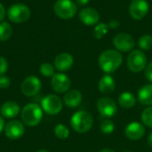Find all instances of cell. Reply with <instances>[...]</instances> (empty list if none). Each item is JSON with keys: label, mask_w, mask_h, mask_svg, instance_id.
<instances>
[{"label": "cell", "mask_w": 152, "mask_h": 152, "mask_svg": "<svg viewBox=\"0 0 152 152\" xmlns=\"http://www.w3.org/2000/svg\"><path fill=\"white\" fill-rule=\"evenodd\" d=\"M127 67L134 73L142 71L147 67V57L140 50H134L127 57Z\"/></svg>", "instance_id": "6"}, {"label": "cell", "mask_w": 152, "mask_h": 152, "mask_svg": "<svg viewBox=\"0 0 152 152\" xmlns=\"http://www.w3.org/2000/svg\"><path fill=\"white\" fill-rule=\"evenodd\" d=\"M43 110L49 115H56L62 110V101L55 94H49L41 102Z\"/></svg>", "instance_id": "7"}, {"label": "cell", "mask_w": 152, "mask_h": 152, "mask_svg": "<svg viewBox=\"0 0 152 152\" xmlns=\"http://www.w3.org/2000/svg\"><path fill=\"white\" fill-rule=\"evenodd\" d=\"M10 86V79L6 76H0V88L5 89L8 88Z\"/></svg>", "instance_id": "30"}, {"label": "cell", "mask_w": 152, "mask_h": 152, "mask_svg": "<svg viewBox=\"0 0 152 152\" xmlns=\"http://www.w3.org/2000/svg\"><path fill=\"white\" fill-rule=\"evenodd\" d=\"M37 152H49V151H47L46 150H40V151H38Z\"/></svg>", "instance_id": "38"}, {"label": "cell", "mask_w": 152, "mask_h": 152, "mask_svg": "<svg viewBox=\"0 0 152 152\" xmlns=\"http://www.w3.org/2000/svg\"><path fill=\"white\" fill-rule=\"evenodd\" d=\"M41 89V81L35 76L27 77L20 85L21 93L26 96H34Z\"/></svg>", "instance_id": "11"}, {"label": "cell", "mask_w": 152, "mask_h": 152, "mask_svg": "<svg viewBox=\"0 0 152 152\" xmlns=\"http://www.w3.org/2000/svg\"><path fill=\"white\" fill-rule=\"evenodd\" d=\"M79 20L87 26H93L98 23L100 20V14L94 8L85 7L80 10L78 13Z\"/></svg>", "instance_id": "14"}, {"label": "cell", "mask_w": 152, "mask_h": 152, "mask_svg": "<svg viewBox=\"0 0 152 152\" xmlns=\"http://www.w3.org/2000/svg\"><path fill=\"white\" fill-rule=\"evenodd\" d=\"M139 47L142 50L149 51L152 48V37L151 35H143L139 38Z\"/></svg>", "instance_id": "24"}, {"label": "cell", "mask_w": 152, "mask_h": 152, "mask_svg": "<svg viewBox=\"0 0 152 152\" xmlns=\"http://www.w3.org/2000/svg\"><path fill=\"white\" fill-rule=\"evenodd\" d=\"M145 77L150 82H152V62H151L145 69Z\"/></svg>", "instance_id": "31"}, {"label": "cell", "mask_w": 152, "mask_h": 152, "mask_svg": "<svg viewBox=\"0 0 152 152\" xmlns=\"http://www.w3.org/2000/svg\"><path fill=\"white\" fill-rule=\"evenodd\" d=\"M149 4L146 0H132L129 5V14L134 20H142L149 12Z\"/></svg>", "instance_id": "10"}, {"label": "cell", "mask_w": 152, "mask_h": 152, "mask_svg": "<svg viewBox=\"0 0 152 152\" xmlns=\"http://www.w3.org/2000/svg\"><path fill=\"white\" fill-rule=\"evenodd\" d=\"M7 16L12 22L22 23L29 19L30 10L24 4H14L9 7L7 11Z\"/></svg>", "instance_id": "5"}, {"label": "cell", "mask_w": 152, "mask_h": 152, "mask_svg": "<svg viewBox=\"0 0 152 152\" xmlns=\"http://www.w3.org/2000/svg\"><path fill=\"white\" fill-rule=\"evenodd\" d=\"M20 111V109L18 103H16L15 102H12V101L5 102L1 106V110H0L1 115L6 118H13L17 117Z\"/></svg>", "instance_id": "17"}, {"label": "cell", "mask_w": 152, "mask_h": 152, "mask_svg": "<svg viewBox=\"0 0 152 152\" xmlns=\"http://www.w3.org/2000/svg\"><path fill=\"white\" fill-rule=\"evenodd\" d=\"M70 125L75 132L78 134H85L90 131L93 127L94 118L90 113L80 110L73 114L70 119Z\"/></svg>", "instance_id": "2"}, {"label": "cell", "mask_w": 152, "mask_h": 152, "mask_svg": "<svg viewBox=\"0 0 152 152\" xmlns=\"http://www.w3.org/2000/svg\"><path fill=\"white\" fill-rule=\"evenodd\" d=\"M4 134L11 140L20 138L25 131L23 124L19 120H12L4 126Z\"/></svg>", "instance_id": "13"}, {"label": "cell", "mask_w": 152, "mask_h": 152, "mask_svg": "<svg viewBox=\"0 0 152 152\" xmlns=\"http://www.w3.org/2000/svg\"><path fill=\"white\" fill-rule=\"evenodd\" d=\"M108 25H109V28H110L115 29V28H118L119 27L120 23H119L118 20H110V21L109 22Z\"/></svg>", "instance_id": "32"}, {"label": "cell", "mask_w": 152, "mask_h": 152, "mask_svg": "<svg viewBox=\"0 0 152 152\" xmlns=\"http://www.w3.org/2000/svg\"><path fill=\"white\" fill-rule=\"evenodd\" d=\"M97 109L100 115L105 118L114 117L118 111V106L114 100L110 97H102L97 102Z\"/></svg>", "instance_id": "8"}, {"label": "cell", "mask_w": 152, "mask_h": 152, "mask_svg": "<svg viewBox=\"0 0 152 152\" xmlns=\"http://www.w3.org/2000/svg\"><path fill=\"white\" fill-rule=\"evenodd\" d=\"M123 56L120 52L114 49H109L102 52L99 56V66L105 73H112L122 64Z\"/></svg>", "instance_id": "1"}, {"label": "cell", "mask_w": 152, "mask_h": 152, "mask_svg": "<svg viewBox=\"0 0 152 152\" xmlns=\"http://www.w3.org/2000/svg\"><path fill=\"white\" fill-rule=\"evenodd\" d=\"M40 73L44 76V77H53L54 75V67L48 63V62H45V63H43L41 66H40Z\"/></svg>", "instance_id": "28"}, {"label": "cell", "mask_w": 152, "mask_h": 152, "mask_svg": "<svg viewBox=\"0 0 152 152\" xmlns=\"http://www.w3.org/2000/svg\"><path fill=\"white\" fill-rule=\"evenodd\" d=\"M109 25L106 23H99L94 29V37L97 39L102 38L109 31Z\"/></svg>", "instance_id": "23"}, {"label": "cell", "mask_w": 152, "mask_h": 152, "mask_svg": "<svg viewBox=\"0 0 152 152\" xmlns=\"http://www.w3.org/2000/svg\"><path fill=\"white\" fill-rule=\"evenodd\" d=\"M113 45L118 52L127 53L134 49L135 42L131 35L127 33H119L114 37Z\"/></svg>", "instance_id": "9"}, {"label": "cell", "mask_w": 152, "mask_h": 152, "mask_svg": "<svg viewBox=\"0 0 152 152\" xmlns=\"http://www.w3.org/2000/svg\"><path fill=\"white\" fill-rule=\"evenodd\" d=\"M100 152H115L113 150H111V149H103V150H102Z\"/></svg>", "instance_id": "37"}, {"label": "cell", "mask_w": 152, "mask_h": 152, "mask_svg": "<svg viewBox=\"0 0 152 152\" xmlns=\"http://www.w3.org/2000/svg\"><path fill=\"white\" fill-rule=\"evenodd\" d=\"M89 1H90V0H76L77 4L78 5H80V6H85V5H86V4L89 3Z\"/></svg>", "instance_id": "34"}, {"label": "cell", "mask_w": 152, "mask_h": 152, "mask_svg": "<svg viewBox=\"0 0 152 152\" xmlns=\"http://www.w3.org/2000/svg\"><path fill=\"white\" fill-rule=\"evenodd\" d=\"M148 144L150 145V147L152 148V132L150 134V135L148 137Z\"/></svg>", "instance_id": "36"}, {"label": "cell", "mask_w": 152, "mask_h": 152, "mask_svg": "<svg viewBox=\"0 0 152 152\" xmlns=\"http://www.w3.org/2000/svg\"><path fill=\"white\" fill-rule=\"evenodd\" d=\"M5 17V9L4 7V5L2 4V3L0 2V22H2V20H4Z\"/></svg>", "instance_id": "33"}, {"label": "cell", "mask_w": 152, "mask_h": 152, "mask_svg": "<svg viewBox=\"0 0 152 152\" xmlns=\"http://www.w3.org/2000/svg\"><path fill=\"white\" fill-rule=\"evenodd\" d=\"M53 11L59 18L69 20L76 15L77 6L72 0H57L54 4Z\"/></svg>", "instance_id": "4"}, {"label": "cell", "mask_w": 152, "mask_h": 152, "mask_svg": "<svg viewBox=\"0 0 152 152\" xmlns=\"http://www.w3.org/2000/svg\"><path fill=\"white\" fill-rule=\"evenodd\" d=\"M100 129L102 131V133L105 134H112L115 130V125L114 123L110 120V119H105L103 120L101 125H100Z\"/></svg>", "instance_id": "26"}, {"label": "cell", "mask_w": 152, "mask_h": 152, "mask_svg": "<svg viewBox=\"0 0 152 152\" xmlns=\"http://www.w3.org/2000/svg\"><path fill=\"white\" fill-rule=\"evenodd\" d=\"M139 102L147 106H152V84L145 85L138 91Z\"/></svg>", "instance_id": "20"}, {"label": "cell", "mask_w": 152, "mask_h": 152, "mask_svg": "<svg viewBox=\"0 0 152 152\" xmlns=\"http://www.w3.org/2000/svg\"><path fill=\"white\" fill-rule=\"evenodd\" d=\"M118 103L124 109H131L136 103V98L130 92H124L118 97Z\"/></svg>", "instance_id": "21"}, {"label": "cell", "mask_w": 152, "mask_h": 152, "mask_svg": "<svg viewBox=\"0 0 152 152\" xmlns=\"http://www.w3.org/2000/svg\"><path fill=\"white\" fill-rule=\"evenodd\" d=\"M82 102V94L77 90H69L63 97L64 104L69 108H76Z\"/></svg>", "instance_id": "18"}, {"label": "cell", "mask_w": 152, "mask_h": 152, "mask_svg": "<svg viewBox=\"0 0 152 152\" xmlns=\"http://www.w3.org/2000/svg\"><path fill=\"white\" fill-rule=\"evenodd\" d=\"M43 118L42 108L37 103L27 104L21 110V119L28 126H37Z\"/></svg>", "instance_id": "3"}, {"label": "cell", "mask_w": 152, "mask_h": 152, "mask_svg": "<svg viewBox=\"0 0 152 152\" xmlns=\"http://www.w3.org/2000/svg\"><path fill=\"white\" fill-rule=\"evenodd\" d=\"M142 120L145 126L152 128V106H149L142 111Z\"/></svg>", "instance_id": "27"}, {"label": "cell", "mask_w": 152, "mask_h": 152, "mask_svg": "<svg viewBox=\"0 0 152 152\" xmlns=\"http://www.w3.org/2000/svg\"><path fill=\"white\" fill-rule=\"evenodd\" d=\"M116 87V83L114 78L110 75L103 76L99 81V90L104 94H111Z\"/></svg>", "instance_id": "19"}, {"label": "cell", "mask_w": 152, "mask_h": 152, "mask_svg": "<svg viewBox=\"0 0 152 152\" xmlns=\"http://www.w3.org/2000/svg\"><path fill=\"white\" fill-rule=\"evenodd\" d=\"M74 63L73 57L69 53H62L56 56L54 59V67L59 71L69 70Z\"/></svg>", "instance_id": "16"}, {"label": "cell", "mask_w": 152, "mask_h": 152, "mask_svg": "<svg viewBox=\"0 0 152 152\" xmlns=\"http://www.w3.org/2000/svg\"><path fill=\"white\" fill-rule=\"evenodd\" d=\"M4 129V118L0 116V133Z\"/></svg>", "instance_id": "35"}, {"label": "cell", "mask_w": 152, "mask_h": 152, "mask_svg": "<svg viewBox=\"0 0 152 152\" xmlns=\"http://www.w3.org/2000/svg\"><path fill=\"white\" fill-rule=\"evenodd\" d=\"M51 85H52L53 89L56 93L62 94V93H66L69 91L71 86V82L69 77L66 76L65 74L56 73L52 77Z\"/></svg>", "instance_id": "12"}, {"label": "cell", "mask_w": 152, "mask_h": 152, "mask_svg": "<svg viewBox=\"0 0 152 152\" xmlns=\"http://www.w3.org/2000/svg\"><path fill=\"white\" fill-rule=\"evenodd\" d=\"M8 69V62L7 60L3 57L0 56V76H3Z\"/></svg>", "instance_id": "29"}, {"label": "cell", "mask_w": 152, "mask_h": 152, "mask_svg": "<svg viewBox=\"0 0 152 152\" xmlns=\"http://www.w3.org/2000/svg\"><path fill=\"white\" fill-rule=\"evenodd\" d=\"M12 35V26L5 21L0 22V41L4 42L8 40Z\"/></svg>", "instance_id": "22"}, {"label": "cell", "mask_w": 152, "mask_h": 152, "mask_svg": "<svg viewBox=\"0 0 152 152\" xmlns=\"http://www.w3.org/2000/svg\"><path fill=\"white\" fill-rule=\"evenodd\" d=\"M125 134L129 140L138 141L144 136L145 127L139 122H132L126 127Z\"/></svg>", "instance_id": "15"}, {"label": "cell", "mask_w": 152, "mask_h": 152, "mask_svg": "<svg viewBox=\"0 0 152 152\" xmlns=\"http://www.w3.org/2000/svg\"><path fill=\"white\" fill-rule=\"evenodd\" d=\"M54 134L55 135L61 139V140H65L69 137V131L67 126H65L62 124H58L54 127Z\"/></svg>", "instance_id": "25"}]
</instances>
